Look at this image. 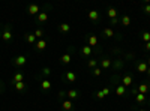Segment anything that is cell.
Wrapping results in <instances>:
<instances>
[{
    "instance_id": "277c9868",
    "label": "cell",
    "mask_w": 150,
    "mask_h": 111,
    "mask_svg": "<svg viewBox=\"0 0 150 111\" xmlns=\"http://www.w3.org/2000/svg\"><path fill=\"white\" fill-rule=\"evenodd\" d=\"M26 63H27V57H26L24 54H20L18 57H15L14 60H12L14 66H24Z\"/></svg>"
},
{
    "instance_id": "3957f363",
    "label": "cell",
    "mask_w": 150,
    "mask_h": 111,
    "mask_svg": "<svg viewBox=\"0 0 150 111\" xmlns=\"http://www.w3.org/2000/svg\"><path fill=\"white\" fill-rule=\"evenodd\" d=\"M120 84H123L125 87H131L132 84H134V77H132L131 74H125L122 77V83Z\"/></svg>"
},
{
    "instance_id": "83f0119b",
    "label": "cell",
    "mask_w": 150,
    "mask_h": 111,
    "mask_svg": "<svg viewBox=\"0 0 150 111\" xmlns=\"http://www.w3.org/2000/svg\"><path fill=\"white\" fill-rule=\"evenodd\" d=\"M92 74L95 77H101L102 75V69H101V68H95V69H92Z\"/></svg>"
},
{
    "instance_id": "f35d334b",
    "label": "cell",
    "mask_w": 150,
    "mask_h": 111,
    "mask_svg": "<svg viewBox=\"0 0 150 111\" xmlns=\"http://www.w3.org/2000/svg\"><path fill=\"white\" fill-rule=\"evenodd\" d=\"M147 66H149V68H150V57H149V59H147Z\"/></svg>"
},
{
    "instance_id": "d6a6232c",
    "label": "cell",
    "mask_w": 150,
    "mask_h": 111,
    "mask_svg": "<svg viewBox=\"0 0 150 111\" xmlns=\"http://www.w3.org/2000/svg\"><path fill=\"white\" fill-rule=\"evenodd\" d=\"M143 11H144V12H146L147 15H150V5H149V3H146V5H144Z\"/></svg>"
},
{
    "instance_id": "484cf974",
    "label": "cell",
    "mask_w": 150,
    "mask_h": 111,
    "mask_svg": "<svg viewBox=\"0 0 150 111\" xmlns=\"http://www.w3.org/2000/svg\"><path fill=\"white\" fill-rule=\"evenodd\" d=\"M71 62V54L68 53V54H63L60 57V63H63V65H68Z\"/></svg>"
},
{
    "instance_id": "74e56055",
    "label": "cell",
    "mask_w": 150,
    "mask_h": 111,
    "mask_svg": "<svg viewBox=\"0 0 150 111\" xmlns=\"http://www.w3.org/2000/svg\"><path fill=\"white\" fill-rule=\"evenodd\" d=\"M144 48H146V50H147V51H150V42H147V44H146V45H144Z\"/></svg>"
},
{
    "instance_id": "8992f818",
    "label": "cell",
    "mask_w": 150,
    "mask_h": 111,
    "mask_svg": "<svg viewBox=\"0 0 150 111\" xmlns=\"http://www.w3.org/2000/svg\"><path fill=\"white\" fill-rule=\"evenodd\" d=\"M99 65H101V69H108V68H111V65H113V60L108 57H102L99 60Z\"/></svg>"
},
{
    "instance_id": "2e32d148",
    "label": "cell",
    "mask_w": 150,
    "mask_h": 111,
    "mask_svg": "<svg viewBox=\"0 0 150 111\" xmlns=\"http://www.w3.org/2000/svg\"><path fill=\"white\" fill-rule=\"evenodd\" d=\"M116 95L117 96H125L126 95V87L123 86V84H119V86L116 87Z\"/></svg>"
},
{
    "instance_id": "9a60e30c",
    "label": "cell",
    "mask_w": 150,
    "mask_h": 111,
    "mask_svg": "<svg viewBox=\"0 0 150 111\" xmlns=\"http://www.w3.org/2000/svg\"><path fill=\"white\" fill-rule=\"evenodd\" d=\"M24 81V74L23 72H17L15 75H14V78H12V84H15V83H23Z\"/></svg>"
},
{
    "instance_id": "60d3db41",
    "label": "cell",
    "mask_w": 150,
    "mask_h": 111,
    "mask_svg": "<svg viewBox=\"0 0 150 111\" xmlns=\"http://www.w3.org/2000/svg\"><path fill=\"white\" fill-rule=\"evenodd\" d=\"M3 89V84H2V81H0V90H2Z\"/></svg>"
},
{
    "instance_id": "9c48e42d",
    "label": "cell",
    "mask_w": 150,
    "mask_h": 111,
    "mask_svg": "<svg viewBox=\"0 0 150 111\" xmlns=\"http://www.w3.org/2000/svg\"><path fill=\"white\" fill-rule=\"evenodd\" d=\"M62 108H63V111H72L74 110V102L71 99L62 101Z\"/></svg>"
},
{
    "instance_id": "f1b7e54d",
    "label": "cell",
    "mask_w": 150,
    "mask_h": 111,
    "mask_svg": "<svg viewBox=\"0 0 150 111\" xmlns=\"http://www.w3.org/2000/svg\"><path fill=\"white\" fill-rule=\"evenodd\" d=\"M35 36H36V39H42L44 32H42L41 29H36V30H35Z\"/></svg>"
},
{
    "instance_id": "4316f807",
    "label": "cell",
    "mask_w": 150,
    "mask_h": 111,
    "mask_svg": "<svg viewBox=\"0 0 150 111\" xmlns=\"http://www.w3.org/2000/svg\"><path fill=\"white\" fill-rule=\"evenodd\" d=\"M107 15L110 17L111 20H114V18H117V11L114 9V8H110V9H108V12H107Z\"/></svg>"
},
{
    "instance_id": "1f68e13d",
    "label": "cell",
    "mask_w": 150,
    "mask_h": 111,
    "mask_svg": "<svg viewBox=\"0 0 150 111\" xmlns=\"http://www.w3.org/2000/svg\"><path fill=\"white\" fill-rule=\"evenodd\" d=\"M65 96H66V92L60 90V92H59V99H60V101H65Z\"/></svg>"
},
{
    "instance_id": "52a82bcc",
    "label": "cell",
    "mask_w": 150,
    "mask_h": 111,
    "mask_svg": "<svg viewBox=\"0 0 150 111\" xmlns=\"http://www.w3.org/2000/svg\"><path fill=\"white\" fill-rule=\"evenodd\" d=\"M63 80L68 81V83H75V81H77V75H75V72H72V71H68V72H65V75H63Z\"/></svg>"
},
{
    "instance_id": "7402d4cb",
    "label": "cell",
    "mask_w": 150,
    "mask_h": 111,
    "mask_svg": "<svg viewBox=\"0 0 150 111\" xmlns=\"http://www.w3.org/2000/svg\"><path fill=\"white\" fill-rule=\"evenodd\" d=\"M98 65H99V60H98V59H90V60L87 62V68H90V69L98 68Z\"/></svg>"
},
{
    "instance_id": "836d02e7",
    "label": "cell",
    "mask_w": 150,
    "mask_h": 111,
    "mask_svg": "<svg viewBox=\"0 0 150 111\" xmlns=\"http://www.w3.org/2000/svg\"><path fill=\"white\" fill-rule=\"evenodd\" d=\"M102 93H104L105 96H108L110 93H111V89H108V87H104V89H102Z\"/></svg>"
},
{
    "instance_id": "d590c367",
    "label": "cell",
    "mask_w": 150,
    "mask_h": 111,
    "mask_svg": "<svg viewBox=\"0 0 150 111\" xmlns=\"http://www.w3.org/2000/svg\"><path fill=\"white\" fill-rule=\"evenodd\" d=\"M120 66H122V60H117V62H116V68H117V69H119Z\"/></svg>"
},
{
    "instance_id": "5b68a950",
    "label": "cell",
    "mask_w": 150,
    "mask_h": 111,
    "mask_svg": "<svg viewBox=\"0 0 150 111\" xmlns=\"http://www.w3.org/2000/svg\"><path fill=\"white\" fill-rule=\"evenodd\" d=\"M87 18L93 23H98L101 20V14L98 11H90V12H87Z\"/></svg>"
},
{
    "instance_id": "7bdbcfd3",
    "label": "cell",
    "mask_w": 150,
    "mask_h": 111,
    "mask_svg": "<svg viewBox=\"0 0 150 111\" xmlns=\"http://www.w3.org/2000/svg\"><path fill=\"white\" fill-rule=\"evenodd\" d=\"M2 33H3V32H2V30H0V38H2Z\"/></svg>"
},
{
    "instance_id": "7c38bea8",
    "label": "cell",
    "mask_w": 150,
    "mask_h": 111,
    "mask_svg": "<svg viewBox=\"0 0 150 111\" xmlns=\"http://www.w3.org/2000/svg\"><path fill=\"white\" fill-rule=\"evenodd\" d=\"M66 96H68L71 101L78 99V98H80V92L75 90V89H71V90H68V92H66Z\"/></svg>"
},
{
    "instance_id": "7a4b0ae2",
    "label": "cell",
    "mask_w": 150,
    "mask_h": 111,
    "mask_svg": "<svg viewBox=\"0 0 150 111\" xmlns=\"http://www.w3.org/2000/svg\"><path fill=\"white\" fill-rule=\"evenodd\" d=\"M2 39H3L5 42H9V41L12 39V32H11V26H9V24L5 26L3 33H2Z\"/></svg>"
},
{
    "instance_id": "e575fe53",
    "label": "cell",
    "mask_w": 150,
    "mask_h": 111,
    "mask_svg": "<svg viewBox=\"0 0 150 111\" xmlns=\"http://www.w3.org/2000/svg\"><path fill=\"white\" fill-rule=\"evenodd\" d=\"M96 96H98L99 99H104V98H105V95H104V93H102V90H99L98 93H96Z\"/></svg>"
},
{
    "instance_id": "6da1fadb",
    "label": "cell",
    "mask_w": 150,
    "mask_h": 111,
    "mask_svg": "<svg viewBox=\"0 0 150 111\" xmlns=\"http://www.w3.org/2000/svg\"><path fill=\"white\" fill-rule=\"evenodd\" d=\"M86 41H87V45H89L90 48H96L99 44V39L96 35H87L86 36Z\"/></svg>"
},
{
    "instance_id": "4fadbf2b",
    "label": "cell",
    "mask_w": 150,
    "mask_h": 111,
    "mask_svg": "<svg viewBox=\"0 0 150 111\" xmlns=\"http://www.w3.org/2000/svg\"><path fill=\"white\" fill-rule=\"evenodd\" d=\"M36 21H38V23H47V21H48V14L41 11V12L36 15Z\"/></svg>"
},
{
    "instance_id": "8d00e7d4",
    "label": "cell",
    "mask_w": 150,
    "mask_h": 111,
    "mask_svg": "<svg viewBox=\"0 0 150 111\" xmlns=\"http://www.w3.org/2000/svg\"><path fill=\"white\" fill-rule=\"evenodd\" d=\"M119 21H120L119 18H114V20H111V24H117Z\"/></svg>"
},
{
    "instance_id": "603a6c76",
    "label": "cell",
    "mask_w": 150,
    "mask_h": 111,
    "mask_svg": "<svg viewBox=\"0 0 150 111\" xmlns=\"http://www.w3.org/2000/svg\"><path fill=\"white\" fill-rule=\"evenodd\" d=\"M92 51H93V50H92L89 45H84V47L81 48V54H83V56H86V57H89V56L92 54Z\"/></svg>"
},
{
    "instance_id": "e0dca14e",
    "label": "cell",
    "mask_w": 150,
    "mask_h": 111,
    "mask_svg": "<svg viewBox=\"0 0 150 111\" xmlns=\"http://www.w3.org/2000/svg\"><path fill=\"white\" fill-rule=\"evenodd\" d=\"M147 95H143V93H137V95H135V102H137V104H144V102L147 101V98H146Z\"/></svg>"
},
{
    "instance_id": "30bf717a",
    "label": "cell",
    "mask_w": 150,
    "mask_h": 111,
    "mask_svg": "<svg viewBox=\"0 0 150 111\" xmlns=\"http://www.w3.org/2000/svg\"><path fill=\"white\" fill-rule=\"evenodd\" d=\"M47 48V41L45 39H38L36 44H35V50L36 51H44Z\"/></svg>"
},
{
    "instance_id": "4dcf8cb0",
    "label": "cell",
    "mask_w": 150,
    "mask_h": 111,
    "mask_svg": "<svg viewBox=\"0 0 150 111\" xmlns=\"http://www.w3.org/2000/svg\"><path fill=\"white\" fill-rule=\"evenodd\" d=\"M141 38H143V41H144L146 44H147V42H150V33H149V32H144V33H143V36H141Z\"/></svg>"
},
{
    "instance_id": "f546056e",
    "label": "cell",
    "mask_w": 150,
    "mask_h": 111,
    "mask_svg": "<svg viewBox=\"0 0 150 111\" xmlns=\"http://www.w3.org/2000/svg\"><path fill=\"white\" fill-rule=\"evenodd\" d=\"M42 75H45V77H50L51 75V68H48V66H45L42 69Z\"/></svg>"
},
{
    "instance_id": "cb8c5ba5",
    "label": "cell",
    "mask_w": 150,
    "mask_h": 111,
    "mask_svg": "<svg viewBox=\"0 0 150 111\" xmlns=\"http://www.w3.org/2000/svg\"><path fill=\"white\" fill-rule=\"evenodd\" d=\"M120 23L125 26V27H128V26L131 24V17L129 15H123L122 18H120Z\"/></svg>"
},
{
    "instance_id": "ffe728a7",
    "label": "cell",
    "mask_w": 150,
    "mask_h": 111,
    "mask_svg": "<svg viewBox=\"0 0 150 111\" xmlns=\"http://www.w3.org/2000/svg\"><path fill=\"white\" fill-rule=\"evenodd\" d=\"M26 41H27V44H36V36H35V33H27L26 35Z\"/></svg>"
},
{
    "instance_id": "ac0fdd59",
    "label": "cell",
    "mask_w": 150,
    "mask_h": 111,
    "mask_svg": "<svg viewBox=\"0 0 150 111\" xmlns=\"http://www.w3.org/2000/svg\"><path fill=\"white\" fill-rule=\"evenodd\" d=\"M69 30H71V24H66V23L59 24V32L60 33H68Z\"/></svg>"
},
{
    "instance_id": "44dd1931",
    "label": "cell",
    "mask_w": 150,
    "mask_h": 111,
    "mask_svg": "<svg viewBox=\"0 0 150 111\" xmlns=\"http://www.w3.org/2000/svg\"><path fill=\"white\" fill-rule=\"evenodd\" d=\"M14 87H15V90H17V92H23V90L27 89V84H26L24 81H23V83H15V84H14Z\"/></svg>"
},
{
    "instance_id": "ba28073f",
    "label": "cell",
    "mask_w": 150,
    "mask_h": 111,
    "mask_svg": "<svg viewBox=\"0 0 150 111\" xmlns=\"http://www.w3.org/2000/svg\"><path fill=\"white\" fill-rule=\"evenodd\" d=\"M27 12H29L30 15H38V14L41 12V8H39V5L30 3V5L27 6Z\"/></svg>"
},
{
    "instance_id": "ab89813d",
    "label": "cell",
    "mask_w": 150,
    "mask_h": 111,
    "mask_svg": "<svg viewBox=\"0 0 150 111\" xmlns=\"http://www.w3.org/2000/svg\"><path fill=\"white\" fill-rule=\"evenodd\" d=\"M146 74H147V75L150 77V68H149V69H147V72H146Z\"/></svg>"
},
{
    "instance_id": "5bb4252c",
    "label": "cell",
    "mask_w": 150,
    "mask_h": 111,
    "mask_svg": "<svg viewBox=\"0 0 150 111\" xmlns=\"http://www.w3.org/2000/svg\"><path fill=\"white\" fill-rule=\"evenodd\" d=\"M138 89V93H143V95H147L149 90H150V86L147 83H143V84H140V86L137 87Z\"/></svg>"
},
{
    "instance_id": "b9f144b4",
    "label": "cell",
    "mask_w": 150,
    "mask_h": 111,
    "mask_svg": "<svg viewBox=\"0 0 150 111\" xmlns=\"http://www.w3.org/2000/svg\"><path fill=\"white\" fill-rule=\"evenodd\" d=\"M138 111H146L144 108H138Z\"/></svg>"
},
{
    "instance_id": "d4e9b609",
    "label": "cell",
    "mask_w": 150,
    "mask_h": 111,
    "mask_svg": "<svg viewBox=\"0 0 150 111\" xmlns=\"http://www.w3.org/2000/svg\"><path fill=\"white\" fill-rule=\"evenodd\" d=\"M104 36H105V38H113V36H114L113 29H111V27H105V29H104Z\"/></svg>"
},
{
    "instance_id": "8fae6325",
    "label": "cell",
    "mask_w": 150,
    "mask_h": 111,
    "mask_svg": "<svg viewBox=\"0 0 150 111\" xmlns=\"http://www.w3.org/2000/svg\"><path fill=\"white\" fill-rule=\"evenodd\" d=\"M147 69H149V66H147V62L141 60V62H138V63H137V72L146 74V72H147Z\"/></svg>"
},
{
    "instance_id": "d6986e66",
    "label": "cell",
    "mask_w": 150,
    "mask_h": 111,
    "mask_svg": "<svg viewBox=\"0 0 150 111\" xmlns=\"http://www.w3.org/2000/svg\"><path fill=\"white\" fill-rule=\"evenodd\" d=\"M41 87H42V90H45V92L51 90V81L50 80H42L41 81Z\"/></svg>"
}]
</instances>
